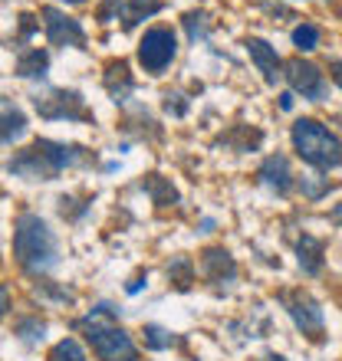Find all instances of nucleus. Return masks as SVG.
<instances>
[{"instance_id": "1", "label": "nucleus", "mask_w": 342, "mask_h": 361, "mask_svg": "<svg viewBox=\"0 0 342 361\" xmlns=\"http://www.w3.org/2000/svg\"><path fill=\"white\" fill-rule=\"evenodd\" d=\"M13 257L27 273H49L59 263V243L47 220L37 214H20L13 220Z\"/></svg>"}, {"instance_id": "2", "label": "nucleus", "mask_w": 342, "mask_h": 361, "mask_svg": "<svg viewBox=\"0 0 342 361\" xmlns=\"http://www.w3.org/2000/svg\"><path fill=\"white\" fill-rule=\"evenodd\" d=\"M79 158H83V148H76V145L40 138V142L23 148V152L7 164V171L17 174V178H27V180H53L63 168L79 164Z\"/></svg>"}, {"instance_id": "3", "label": "nucleus", "mask_w": 342, "mask_h": 361, "mask_svg": "<svg viewBox=\"0 0 342 361\" xmlns=\"http://www.w3.org/2000/svg\"><path fill=\"white\" fill-rule=\"evenodd\" d=\"M293 148L306 164H313L319 171H333L342 164V142L316 118H300L293 125Z\"/></svg>"}, {"instance_id": "4", "label": "nucleus", "mask_w": 342, "mask_h": 361, "mask_svg": "<svg viewBox=\"0 0 342 361\" xmlns=\"http://www.w3.org/2000/svg\"><path fill=\"white\" fill-rule=\"evenodd\" d=\"M79 329L86 332L93 352L102 361H138V348H135L132 335L125 332V329H119V325L99 322L95 315H89V319L79 322Z\"/></svg>"}, {"instance_id": "5", "label": "nucleus", "mask_w": 342, "mask_h": 361, "mask_svg": "<svg viewBox=\"0 0 342 361\" xmlns=\"http://www.w3.org/2000/svg\"><path fill=\"white\" fill-rule=\"evenodd\" d=\"M178 53V37L168 27H155L148 30L138 43V63L145 66V73H162L171 66V59Z\"/></svg>"}, {"instance_id": "6", "label": "nucleus", "mask_w": 342, "mask_h": 361, "mask_svg": "<svg viewBox=\"0 0 342 361\" xmlns=\"http://www.w3.org/2000/svg\"><path fill=\"white\" fill-rule=\"evenodd\" d=\"M37 112L49 122H59V118H89L86 112V102L79 92H66V89H53L47 95H37L33 99Z\"/></svg>"}, {"instance_id": "7", "label": "nucleus", "mask_w": 342, "mask_h": 361, "mask_svg": "<svg viewBox=\"0 0 342 361\" xmlns=\"http://www.w3.org/2000/svg\"><path fill=\"white\" fill-rule=\"evenodd\" d=\"M40 17H43L47 39L53 43V47H83V43H86V33H83V27H79V20L66 17L63 10L43 7V10H40Z\"/></svg>"}, {"instance_id": "8", "label": "nucleus", "mask_w": 342, "mask_h": 361, "mask_svg": "<svg viewBox=\"0 0 342 361\" xmlns=\"http://www.w3.org/2000/svg\"><path fill=\"white\" fill-rule=\"evenodd\" d=\"M283 76H286V82H290L296 92H303V99L319 102V99L326 95L323 73H319L313 63H306V59H290V63H283Z\"/></svg>"}, {"instance_id": "9", "label": "nucleus", "mask_w": 342, "mask_h": 361, "mask_svg": "<svg viewBox=\"0 0 342 361\" xmlns=\"http://www.w3.org/2000/svg\"><path fill=\"white\" fill-rule=\"evenodd\" d=\"M286 309H290V315H293L296 329L303 335H309V338H323V309H319V302L316 299H309V295H293V299H286Z\"/></svg>"}, {"instance_id": "10", "label": "nucleus", "mask_w": 342, "mask_h": 361, "mask_svg": "<svg viewBox=\"0 0 342 361\" xmlns=\"http://www.w3.org/2000/svg\"><path fill=\"white\" fill-rule=\"evenodd\" d=\"M260 180L266 188H273L276 194H290L293 188V171H290V161L283 154H270L264 164H260Z\"/></svg>"}, {"instance_id": "11", "label": "nucleus", "mask_w": 342, "mask_h": 361, "mask_svg": "<svg viewBox=\"0 0 342 361\" xmlns=\"http://www.w3.org/2000/svg\"><path fill=\"white\" fill-rule=\"evenodd\" d=\"M247 53H250V59L256 63V69L264 73L266 82H276V79L283 76V73H280V56H276V49L270 47L266 39L250 37V39H247Z\"/></svg>"}, {"instance_id": "12", "label": "nucleus", "mask_w": 342, "mask_h": 361, "mask_svg": "<svg viewBox=\"0 0 342 361\" xmlns=\"http://www.w3.org/2000/svg\"><path fill=\"white\" fill-rule=\"evenodd\" d=\"M201 273L208 276L211 283H224V279L234 276V259H230L228 250L211 247V250H204V257H201Z\"/></svg>"}, {"instance_id": "13", "label": "nucleus", "mask_w": 342, "mask_h": 361, "mask_svg": "<svg viewBox=\"0 0 342 361\" xmlns=\"http://www.w3.org/2000/svg\"><path fill=\"white\" fill-rule=\"evenodd\" d=\"M296 259H300V269H303V273L316 276L323 269V243L306 233V237L296 243Z\"/></svg>"}, {"instance_id": "14", "label": "nucleus", "mask_w": 342, "mask_h": 361, "mask_svg": "<svg viewBox=\"0 0 342 361\" xmlns=\"http://www.w3.org/2000/svg\"><path fill=\"white\" fill-rule=\"evenodd\" d=\"M47 66H49V56L43 53V49H23V53L17 56V76H23V79L43 76Z\"/></svg>"}, {"instance_id": "15", "label": "nucleus", "mask_w": 342, "mask_h": 361, "mask_svg": "<svg viewBox=\"0 0 342 361\" xmlns=\"http://www.w3.org/2000/svg\"><path fill=\"white\" fill-rule=\"evenodd\" d=\"M27 132V118L20 112L17 105H10V99H4V145H13L20 135Z\"/></svg>"}, {"instance_id": "16", "label": "nucleus", "mask_w": 342, "mask_h": 361, "mask_svg": "<svg viewBox=\"0 0 342 361\" xmlns=\"http://www.w3.org/2000/svg\"><path fill=\"white\" fill-rule=\"evenodd\" d=\"M125 17H122V23H125V30H132L135 23H142L145 17H152V13H158L162 10V4L158 0H129L125 4Z\"/></svg>"}, {"instance_id": "17", "label": "nucleus", "mask_w": 342, "mask_h": 361, "mask_svg": "<svg viewBox=\"0 0 342 361\" xmlns=\"http://www.w3.org/2000/svg\"><path fill=\"white\" fill-rule=\"evenodd\" d=\"M145 190L152 194V200L158 204V207H168V204H178V190L171 188L168 180L162 178V174H152V178L145 180Z\"/></svg>"}, {"instance_id": "18", "label": "nucleus", "mask_w": 342, "mask_h": 361, "mask_svg": "<svg viewBox=\"0 0 342 361\" xmlns=\"http://www.w3.org/2000/svg\"><path fill=\"white\" fill-rule=\"evenodd\" d=\"M293 47L300 49V53L316 49V47H319V30H316L313 23H300V27L293 30Z\"/></svg>"}, {"instance_id": "19", "label": "nucleus", "mask_w": 342, "mask_h": 361, "mask_svg": "<svg viewBox=\"0 0 342 361\" xmlns=\"http://www.w3.org/2000/svg\"><path fill=\"white\" fill-rule=\"evenodd\" d=\"M13 332H17L27 345H37V342H43V332H47V325L40 322V319H20V322L13 325Z\"/></svg>"}, {"instance_id": "20", "label": "nucleus", "mask_w": 342, "mask_h": 361, "mask_svg": "<svg viewBox=\"0 0 342 361\" xmlns=\"http://www.w3.org/2000/svg\"><path fill=\"white\" fill-rule=\"evenodd\" d=\"M49 358L53 361H86V352L76 338H63V342L53 345V355H49Z\"/></svg>"}, {"instance_id": "21", "label": "nucleus", "mask_w": 342, "mask_h": 361, "mask_svg": "<svg viewBox=\"0 0 342 361\" xmlns=\"http://www.w3.org/2000/svg\"><path fill=\"white\" fill-rule=\"evenodd\" d=\"M145 345L155 348V352H162V348H171V345H175V335L158 329V325H145Z\"/></svg>"}, {"instance_id": "22", "label": "nucleus", "mask_w": 342, "mask_h": 361, "mask_svg": "<svg viewBox=\"0 0 342 361\" xmlns=\"http://www.w3.org/2000/svg\"><path fill=\"white\" fill-rule=\"evenodd\" d=\"M201 20H208V17H204V13H188V17H184V27H188L191 39H198V37H204V33H208V27H204Z\"/></svg>"}, {"instance_id": "23", "label": "nucleus", "mask_w": 342, "mask_h": 361, "mask_svg": "<svg viewBox=\"0 0 342 361\" xmlns=\"http://www.w3.org/2000/svg\"><path fill=\"white\" fill-rule=\"evenodd\" d=\"M329 69H333V79H336V86L342 89V63H339V59H333V63H329Z\"/></svg>"}, {"instance_id": "24", "label": "nucleus", "mask_w": 342, "mask_h": 361, "mask_svg": "<svg viewBox=\"0 0 342 361\" xmlns=\"http://www.w3.org/2000/svg\"><path fill=\"white\" fill-rule=\"evenodd\" d=\"M280 109H283V112H290V109H293V95H290V92L280 95Z\"/></svg>"}, {"instance_id": "25", "label": "nucleus", "mask_w": 342, "mask_h": 361, "mask_svg": "<svg viewBox=\"0 0 342 361\" xmlns=\"http://www.w3.org/2000/svg\"><path fill=\"white\" fill-rule=\"evenodd\" d=\"M333 220H336V224H342V204H339V207L333 210Z\"/></svg>"}, {"instance_id": "26", "label": "nucleus", "mask_w": 342, "mask_h": 361, "mask_svg": "<svg viewBox=\"0 0 342 361\" xmlns=\"http://www.w3.org/2000/svg\"><path fill=\"white\" fill-rule=\"evenodd\" d=\"M264 361H286V358H283V355H266Z\"/></svg>"}, {"instance_id": "27", "label": "nucleus", "mask_w": 342, "mask_h": 361, "mask_svg": "<svg viewBox=\"0 0 342 361\" xmlns=\"http://www.w3.org/2000/svg\"><path fill=\"white\" fill-rule=\"evenodd\" d=\"M63 4H83V0H63Z\"/></svg>"}]
</instances>
